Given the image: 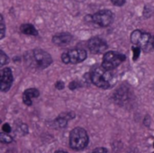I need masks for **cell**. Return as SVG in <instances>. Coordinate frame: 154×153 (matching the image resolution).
I'll return each instance as SVG.
<instances>
[{"label": "cell", "mask_w": 154, "mask_h": 153, "mask_svg": "<svg viewBox=\"0 0 154 153\" xmlns=\"http://www.w3.org/2000/svg\"><path fill=\"white\" fill-rule=\"evenodd\" d=\"M92 153H107V151L105 148H97L92 151Z\"/></svg>", "instance_id": "obj_19"}, {"label": "cell", "mask_w": 154, "mask_h": 153, "mask_svg": "<svg viewBox=\"0 0 154 153\" xmlns=\"http://www.w3.org/2000/svg\"><path fill=\"white\" fill-rule=\"evenodd\" d=\"M2 130H3V132H4V133H10V132H11V126H10L8 124H5L2 126Z\"/></svg>", "instance_id": "obj_17"}, {"label": "cell", "mask_w": 154, "mask_h": 153, "mask_svg": "<svg viewBox=\"0 0 154 153\" xmlns=\"http://www.w3.org/2000/svg\"><path fill=\"white\" fill-rule=\"evenodd\" d=\"M92 21L98 26L106 27L113 21V14L109 10H100L92 15Z\"/></svg>", "instance_id": "obj_7"}, {"label": "cell", "mask_w": 154, "mask_h": 153, "mask_svg": "<svg viewBox=\"0 0 154 153\" xmlns=\"http://www.w3.org/2000/svg\"><path fill=\"white\" fill-rule=\"evenodd\" d=\"M29 60L32 66L37 69H46L52 62L51 56L45 50L40 49L32 50L29 54Z\"/></svg>", "instance_id": "obj_4"}, {"label": "cell", "mask_w": 154, "mask_h": 153, "mask_svg": "<svg viewBox=\"0 0 154 153\" xmlns=\"http://www.w3.org/2000/svg\"><path fill=\"white\" fill-rule=\"evenodd\" d=\"M0 21H1V24H0V28H1V36H0V38L1 39H3L4 38V36H5V23H4V18H3V16L1 15L0 16Z\"/></svg>", "instance_id": "obj_15"}, {"label": "cell", "mask_w": 154, "mask_h": 153, "mask_svg": "<svg viewBox=\"0 0 154 153\" xmlns=\"http://www.w3.org/2000/svg\"><path fill=\"white\" fill-rule=\"evenodd\" d=\"M20 30H21V32H22L23 33H24V34L34 35V36L38 34L37 30L34 28V26H33L32 24H30V23H25V24L21 25Z\"/></svg>", "instance_id": "obj_12"}, {"label": "cell", "mask_w": 154, "mask_h": 153, "mask_svg": "<svg viewBox=\"0 0 154 153\" xmlns=\"http://www.w3.org/2000/svg\"><path fill=\"white\" fill-rule=\"evenodd\" d=\"M153 146H154V143H153Z\"/></svg>", "instance_id": "obj_21"}, {"label": "cell", "mask_w": 154, "mask_h": 153, "mask_svg": "<svg viewBox=\"0 0 154 153\" xmlns=\"http://www.w3.org/2000/svg\"><path fill=\"white\" fill-rule=\"evenodd\" d=\"M40 93L36 88H29L26 89L23 94V101L26 106H31L32 104V100L39 96Z\"/></svg>", "instance_id": "obj_11"}, {"label": "cell", "mask_w": 154, "mask_h": 153, "mask_svg": "<svg viewBox=\"0 0 154 153\" xmlns=\"http://www.w3.org/2000/svg\"><path fill=\"white\" fill-rule=\"evenodd\" d=\"M131 41L135 47L145 52H150L154 49V36L142 31L136 30L131 35Z\"/></svg>", "instance_id": "obj_2"}, {"label": "cell", "mask_w": 154, "mask_h": 153, "mask_svg": "<svg viewBox=\"0 0 154 153\" xmlns=\"http://www.w3.org/2000/svg\"><path fill=\"white\" fill-rule=\"evenodd\" d=\"M71 41H72V36L68 32H62V33L56 34L52 38V42L58 46H66V45L69 44L71 42Z\"/></svg>", "instance_id": "obj_10"}, {"label": "cell", "mask_w": 154, "mask_h": 153, "mask_svg": "<svg viewBox=\"0 0 154 153\" xmlns=\"http://www.w3.org/2000/svg\"><path fill=\"white\" fill-rule=\"evenodd\" d=\"M90 78L97 87L100 88H108L111 86L113 75L110 70L106 69L103 66H96L90 73Z\"/></svg>", "instance_id": "obj_1"}, {"label": "cell", "mask_w": 154, "mask_h": 153, "mask_svg": "<svg viewBox=\"0 0 154 153\" xmlns=\"http://www.w3.org/2000/svg\"><path fill=\"white\" fill-rule=\"evenodd\" d=\"M125 60V56L124 54L117 51H108L103 57L102 66L107 70H112L117 68Z\"/></svg>", "instance_id": "obj_5"}, {"label": "cell", "mask_w": 154, "mask_h": 153, "mask_svg": "<svg viewBox=\"0 0 154 153\" xmlns=\"http://www.w3.org/2000/svg\"><path fill=\"white\" fill-rule=\"evenodd\" d=\"M0 141H1V142H3V143H10V142L13 141V139H12V137L9 136L7 133H2L0 134Z\"/></svg>", "instance_id": "obj_13"}, {"label": "cell", "mask_w": 154, "mask_h": 153, "mask_svg": "<svg viewBox=\"0 0 154 153\" xmlns=\"http://www.w3.org/2000/svg\"><path fill=\"white\" fill-rule=\"evenodd\" d=\"M87 58V51L83 49H72L61 55V60L65 64H77Z\"/></svg>", "instance_id": "obj_6"}, {"label": "cell", "mask_w": 154, "mask_h": 153, "mask_svg": "<svg viewBox=\"0 0 154 153\" xmlns=\"http://www.w3.org/2000/svg\"><path fill=\"white\" fill-rule=\"evenodd\" d=\"M111 1L115 5H117V6H121V5H125V0H111Z\"/></svg>", "instance_id": "obj_18"}, {"label": "cell", "mask_w": 154, "mask_h": 153, "mask_svg": "<svg viewBox=\"0 0 154 153\" xmlns=\"http://www.w3.org/2000/svg\"><path fill=\"white\" fill-rule=\"evenodd\" d=\"M0 54H1V57H0V64H1V66H4L5 63H7L8 58H7V56L5 54V52L3 50L0 51Z\"/></svg>", "instance_id": "obj_14"}, {"label": "cell", "mask_w": 154, "mask_h": 153, "mask_svg": "<svg viewBox=\"0 0 154 153\" xmlns=\"http://www.w3.org/2000/svg\"><path fill=\"white\" fill-rule=\"evenodd\" d=\"M88 46L89 50L92 53H96V54L103 53L108 48L107 43L106 42V41L99 38V37L91 38L88 42Z\"/></svg>", "instance_id": "obj_8"}, {"label": "cell", "mask_w": 154, "mask_h": 153, "mask_svg": "<svg viewBox=\"0 0 154 153\" xmlns=\"http://www.w3.org/2000/svg\"><path fill=\"white\" fill-rule=\"evenodd\" d=\"M1 91L5 92L9 90L13 83V74L9 68L1 69Z\"/></svg>", "instance_id": "obj_9"}, {"label": "cell", "mask_w": 154, "mask_h": 153, "mask_svg": "<svg viewBox=\"0 0 154 153\" xmlns=\"http://www.w3.org/2000/svg\"><path fill=\"white\" fill-rule=\"evenodd\" d=\"M133 50H134V60H136L139 58V55H140V52H141V49L138 48V47H134Z\"/></svg>", "instance_id": "obj_16"}, {"label": "cell", "mask_w": 154, "mask_h": 153, "mask_svg": "<svg viewBox=\"0 0 154 153\" xmlns=\"http://www.w3.org/2000/svg\"><path fill=\"white\" fill-rule=\"evenodd\" d=\"M55 153H68V152H66V151H56Z\"/></svg>", "instance_id": "obj_20"}, {"label": "cell", "mask_w": 154, "mask_h": 153, "mask_svg": "<svg viewBox=\"0 0 154 153\" xmlns=\"http://www.w3.org/2000/svg\"><path fill=\"white\" fill-rule=\"evenodd\" d=\"M88 143V135L83 128L77 127L72 130L69 135L70 147L76 151L83 150Z\"/></svg>", "instance_id": "obj_3"}]
</instances>
